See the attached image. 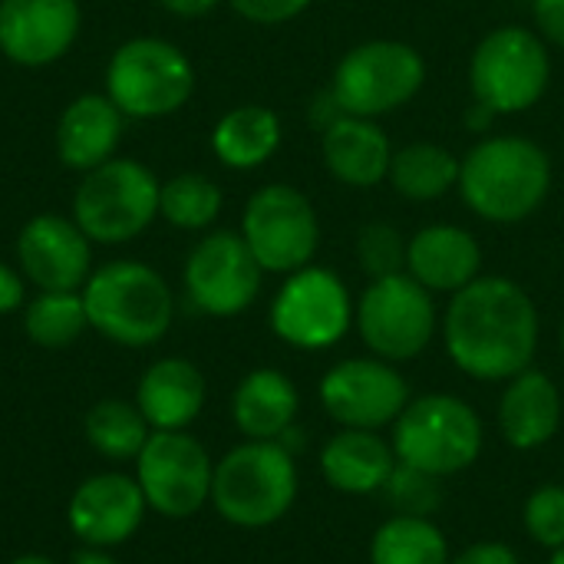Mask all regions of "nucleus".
<instances>
[{"label": "nucleus", "mask_w": 564, "mask_h": 564, "mask_svg": "<svg viewBox=\"0 0 564 564\" xmlns=\"http://www.w3.org/2000/svg\"><path fill=\"white\" fill-rule=\"evenodd\" d=\"M26 304V284L23 274L0 261V314H13Z\"/></svg>", "instance_id": "38"}, {"label": "nucleus", "mask_w": 564, "mask_h": 564, "mask_svg": "<svg viewBox=\"0 0 564 564\" xmlns=\"http://www.w3.org/2000/svg\"><path fill=\"white\" fill-rule=\"evenodd\" d=\"M482 271V248L459 225H426L406 241V274L433 294H456Z\"/></svg>", "instance_id": "20"}, {"label": "nucleus", "mask_w": 564, "mask_h": 564, "mask_svg": "<svg viewBox=\"0 0 564 564\" xmlns=\"http://www.w3.org/2000/svg\"><path fill=\"white\" fill-rule=\"evenodd\" d=\"M241 238L258 264L271 274H294L307 268L321 245V221L304 192L294 185L258 188L241 215Z\"/></svg>", "instance_id": "12"}, {"label": "nucleus", "mask_w": 564, "mask_h": 564, "mask_svg": "<svg viewBox=\"0 0 564 564\" xmlns=\"http://www.w3.org/2000/svg\"><path fill=\"white\" fill-rule=\"evenodd\" d=\"M387 178L397 188V195L410 202H433L459 185V159L446 145L410 142L393 152Z\"/></svg>", "instance_id": "27"}, {"label": "nucleus", "mask_w": 564, "mask_h": 564, "mask_svg": "<svg viewBox=\"0 0 564 564\" xmlns=\"http://www.w3.org/2000/svg\"><path fill=\"white\" fill-rule=\"evenodd\" d=\"M552 79V56L545 40L516 23H502L479 40L469 59V86L479 106L496 116L532 109Z\"/></svg>", "instance_id": "8"}, {"label": "nucleus", "mask_w": 564, "mask_h": 564, "mask_svg": "<svg viewBox=\"0 0 564 564\" xmlns=\"http://www.w3.org/2000/svg\"><path fill=\"white\" fill-rule=\"evenodd\" d=\"M89 330L79 291H40L23 304V334L43 350H63Z\"/></svg>", "instance_id": "30"}, {"label": "nucleus", "mask_w": 564, "mask_h": 564, "mask_svg": "<svg viewBox=\"0 0 564 564\" xmlns=\"http://www.w3.org/2000/svg\"><path fill=\"white\" fill-rule=\"evenodd\" d=\"M449 542L433 519L390 516L370 539V564H449Z\"/></svg>", "instance_id": "28"}, {"label": "nucleus", "mask_w": 564, "mask_h": 564, "mask_svg": "<svg viewBox=\"0 0 564 564\" xmlns=\"http://www.w3.org/2000/svg\"><path fill=\"white\" fill-rule=\"evenodd\" d=\"M397 463L430 473L436 479L466 473L486 443L479 413L453 393H426L406 403L393 423Z\"/></svg>", "instance_id": "5"}, {"label": "nucleus", "mask_w": 564, "mask_h": 564, "mask_svg": "<svg viewBox=\"0 0 564 564\" xmlns=\"http://www.w3.org/2000/svg\"><path fill=\"white\" fill-rule=\"evenodd\" d=\"M205 397V373L185 357L149 364L135 387V406L152 430H188L202 416Z\"/></svg>", "instance_id": "22"}, {"label": "nucleus", "mask_w": 564, "mask_h": 564, "mask_svg": "<svg viewBox=\"0 0 564 564\" xmlns=\"http://www.w3.org/2000/svg\"><path fill=\"white\" fill-rule=\"evenodd\" d=\"M426 83V59L403 40H367L344 53L330 93L344 116L380 119L406 106Z\"/></svg>", "instance_id": "9"}, {"label": "nucleus", "mask_w": 564, "mask_h": 564, "mask_svg": "<svg viewBox=\"0 0 564 564\" xmlns=\"http://www.w3.org/2000/svg\"><path fill=\"white\" fill-rule=\"evenodd\" d=\"M397 469L393 443L377 430H340L321 449V473L344 496H373Z\"/></svg>", "instance_id": "24"}, {"label": "nucleus", "mask_w": 564, "mask_h": 564, "mask_svg": "<svg viewBox=\"0 0 564 564\" xmlns=\"http://www.w3.org/2000/svg\"><path fill=\"white\" fill-rule=\"evenodd\" d=\"M215 463L185 430H152L135 459V482L162 519H192L212 502Z\"/></svg>", "instance_id": "11"}, {"label": "nucleus", "mask_w": 564, "mask_h": 564, "mask_svg": "<svg viewBox=\"0 0 564 564\" xmlns=\"http://www.w3.org/2000/svg\"><path fill=\"white\" fill-rule=\"evenodd\" d=\"M552 188L549 152L522 135H489L459 162L463 202L492 225L532 218Z\"/></svg>", "instance_id": "2"}, {"label": "nucleus", "mask_w": 564, "mask_h": 564, "mask_svg": "<svg viewBox=\"0 0 564 564\" xmlns=\"http://www.w3.org/2000/svg\"><path fill=\"white\" fill-rule=\"evenodd\" d=\"M562 357H564V317H562Z\"/></svg>", "instance_id": "43"}, {"label": "nucleus", "mask_w": 564, "mask_h": 564, "mask_svg": "<svg viewBox=\"0 0 564 564\" xmlns=\"http://www.w3.org/2000/svg\"><path fill=\"white\" fill-rule=\"evenodd\" d=\"M354 321L367 350L387 364L416 360L436 334V304L413 274L400 271L367 284L354 307Z\"/></svg>", "instance_id": "10"}, {"label": "nucleus", "mask_w": 564, "mask_h": 564, "mask_svg": "<svg viewBox=\"0 0 564 564\" xmlns=\"http://www.w3.org/2000/svg\"><path fill=\"white\" fill-rule=\"evenodd\" d=\"M10 564H56V562H50V558H43V555H20V558H13Z\"/></svg>", "instance_id": "41"}, {"label": "nucleus", "mask_w": 564, "mask_h": 564, "mask_svg": "<svg viewBox=\"0 0 564 564\" xmlns=\"http://www.w3.org/2000/svg\"><path fill=\"white\" fill-rule=\"evenodd\" d=\"M522 522H525V532L535 545L555 552L564 545V486L558 482H549V486H539L529 499H525V509H522Z\"/></svg>", "instance_id": "34"}, {"label": "nucleus", "mask_w": 564, "mask_h": 564, "mask_svg": "<svg viewBox=\"0 0 564 564\" xmlns=\"http://www.w3.org/2000/svg\"><path fill=\"white\" fill-rule=\"evenodd\" d=\"M354 301L347 284L327 268H301L288 274L271 301V330L297 350H327L347 337Z\"/></svg>", "instance_id": "13"}, {"label": "nucleus", "mask_w": 564, "mask_h": 564, "mask_svg": "<svg viewBox=\"0 0 564 564\" xmlns=\"http://www.w3.org/2000/svg\"><path fill=\"white\" fill-rule=\"evenodd\" d=\"M357 261L370 281L400 274L406 271V238L387 221H370L357 235Z\"/></svg>", "instance_id": "33"}, {"label": "nucleus", "mask_w": 564, "mask_h": 564, "mask_svg": "<svg viewBox=\"0 0 564 564\" xmlns=\"http://www.w3.org/2000/svg\"><path fill=\"white\" fill-rule=\"evenodd\" d=\"M539 33L552 43L564 46V0H535L532 3Z\"/></svg>", "instance_id": "37"}, {"label": "nucleus", "mask_w": 564, "mask_h": 564, "mask_svg": "<svg viewBox=\"0 0 564 564\" xmlns=\"http://www.w3.org/2000/svg\"><path fill=\"white\" fill-rule=\"evenodd\" d=\"M297 463L278 440H245L215 463L212 506L238 529H268L297 502Z\"/></svg>", "instance_id": "4"}, {"label": "nucleus", "mask_w": 564, "mask_h": 564, "mask_svg": "<svg viewBox=\"0 0 564 564\" xmlns=\"http://www.w3.org/2000/svg\"><path fill=\"white\" fill-rule=\"evenodd\" d=\"M195 93V66L162 36H132L106 63V96L129 119H165Z\"/></svg>", "instance_id": "6"}, {"label": "nucleus", "mask_w": 564, "mask_h": 564, "mask_svg": "<svg viewBox=\"0 0 564 564\" xmlns=\"http://www.w3.org/2000/svg\"><path fill=\"white\" fill-rule=\"evenodd\" d=\"M17 264L40 291H83L93 274V241L73 218L33 215L17 235Z\"/></svg>", "instance_id": "16"}, {"label": "nucleus", "mask_w": 564, "mask_h": 564, "mask_svg": "<svg viewBox=\"0 0 564 564\" xmlns=\"http://www.w3.org/2000/svg\"><path fill=\"white\" fill-rule=\"evenodd\" d=\"M327 172L350 188H373L390 175L393 145L377 119L340 116L324 129L321 139Z\"/></svg>", "instance_id": "23"}, {"label": "nucleus", "mask_w": 564, "mask_h": 564, "mask_svg": "<svg viewBox=\"0 0 564 564\" xmlns=\"http://www.w3.org/2000/svg\"><path fill=\"white\" fill-rule=\"evenodd\" d=\"M89 327L119 347L159 344L175 317L169 281L142 261H109L83 284Z\"/></svg>", "instance_id": "3"}, {"label": "nucleus", "mask_w": 564, "mask_h": 564, "mask_svg": "<svg viewBox=\"0 0 564 564\" xmlns=\"http://www.w3.org/2000/svg\"><path fill=\"white\" fill-rule=\"evenodd\" d=\"M390 506L397 516H420V519H433V512L443 506V489L440 479L430 473H420L413 466L397 463V469L390 473L387 486H383Z\"/></svg>", "instance_id": "32"}, {"label": "nucleus", "mask_w": 564, "mask_h": 564, "mask_svg": "<svg viewBox=\"0 0 564 564\" xmlns=\"http://www.w3.org/2000/svg\"><path fill=\"white\" fill-rule=\"evenodd\" d=\"M562 390L545 370L529 367L506 383L499 400V430L512 449L532 453L549 446L562 430Z\"/></svg>", "instance_id": "19"}, {"label": "nucleus", "mask_w": 564, "mask_h": 564, "mask_svg": "<svg viewBox=\"0 0 564 564\" xmlns=\"http://www.w3.org/2000/svg\"><path fill=\"white\" fill-rule=\"evenodd\" d=\"M321 406L340 430H383L410 403V383L380 357H350L321 377Z\"/></svg>", "instance_id": "14"}, {"label": "nucleus", "mask_w": 564, "mask_h": 564, "mask_svg": "<svg viewBox=\"0 0 564 564\" xmlns=\"http://www.w3.org/2000/svg\"><path fill=\"white\" fill-rule=\"evenodd\" d=\"M69 564H119L112 555H109V549H93V545H83Z\"/></svg>", "instance_id": "40"}, {"label": "nucleus", "mask_w": 564, "mask_h": 564, "mask_svg": "<svg viewBox=\"0 0 564 564\" xmlns=\"http://www.w3.org/2000/svg\"><path fill=\"white\" fill-rule=\"evenodd\" d=\"M79 0H0V53L26 69L63 59L79 36Z\"/></svg>", "instance_id": "17"}, {"label": "nucleus", "mask_w": 564, "mask_h": 564, "mask_svg": "<svg viewBox=\"0 0 564 564\" xmlns=\"http://www.w3.org/2000/svg\"><path fill=\"white\" fill-rule=\"evenodd\" d=\"M149 502L135 476L99 473L76 486L66 506L69 532L93 549H116L129 542L145 522Z\"/></svg>", "instance_id": "18"}, {"label": "nucleus", "mask_w": 564, "mask_h": 564, "mask_svg": "<svg viewBox=\"0 0 564 564\" xmlns=\"http://www.w3.org/2000/svg\"><path fill=\"white\" fill-rule=\"evenodd\" d=\"M122 109L106 93L76 96L56 119V155L73 172H93L96 165L116 159L122 139Z\"/></svg>", "instance_id": "21"}, {"label": "nucleus", "mask_w": 564, "mask_h": 564, "mask_svg": "<svg viewBox=\"0 0 564 564\" xmlns=\"http://www.w3.org/2000/svg\"><path fill=\"white\" fill-rule=\"evenodd\" d=\"M83 433H86V443L93 446V453H99L102 459H112V463L132 459L135 463L152 436V426L145 423V416L139 413L135 403L102 400L86 413Z\"/></svg>", "instance_id": "29"}, {"label": "nucleus", "mask_w": 564, "mask_h": 564, "mask_svg": "<svg viewBox=\"0 0 564 564\" xmlns=\"http://www.w3.org/2000/svg\"><path fill=\"white\" fill-rule=\"evenodd\" d=\"M301 410L294 380L274 367L251 370L241 377L231 397V420L245 440H281Z\"/></svg>", "instance_id": "25"}, {"label": "nucleus", "mask_w": 564, "mask_h": 564, "mask_svg": "<svg viewBox=\"0 0 564 564\" xmlns=\"http://www.w3.org/2000/svg\"><path fill=\"white\" fill-rule=\"evenodd\" d=\"M238 17L258 26H278L301 17L314 0H228Z\"/></svg>", "instance_id": "35"}, {"label": "nucleus", "mask_w": 564, "mask_h": 564, "mask_svg": "<svg viewBox=\"0 0 564 564\" xmlns=\"http://www.w3.org/2000/svg\"><path fill=\"white\" fill-rule=\"evenodd\" d=\"M539 307L529 291L499 274H479L453 294L443 344L456 370L482 383H509L539 354Z\"/></svg>", "instance_id": "1"}, {"label": "nucleus", "mask_w": 564, "mask_h": 564, "mask_svg": "<svg viewBox=\"0 0 564 564\" xmlns=\"http://www.w3.org/2000/svg\"><path fill=\"white\" fill-rule=\"evenodd\" d=\"M221 205H225L221 188L202 172L172 175L159 188V215L172 228H182V231H202L215 225V218L221 215Z\"/></svg>", "instance_id": "31"}, {"label": "nucleus", "mask_w": 564, "mask_h": 564, "mask_svg": "<svg viewBox=\"0 0 564 564\" xmlns=\"http://www.w3.org/2000/svg\"><path fill=\"white\" fill-rule=\"evenodd\" d=\"M281 145V119L274 109L245 102L228 109L212 129V152L235 172L261 169Z\"/></svg>", "instance_id": "26"}, {"label": "nucleus", "mask_w": 564, "mask_h": 564, "mask_svg": "<svg viewBox=\"0 0 564 564\" xmlns=\"http://www.w3.org/2000/svg\"><path fill=\"white\" fill-rule=\"evenodd\" d=\"M159 188L162 182L149 165L116 155L83 172L73 195V221L96 245H126L155 221Z\"/></svg>", "instance_id": "7"}, {"label": "nucleus", "mask_w": 564, "mask_h": 564, "mask_svg": "<svg viewBox=\"0 0 564 564\" xmlns=\"http://www.w3.org/2000/svg\"><path fill=\"white\" fill-rule=\"evenodd\" d=\"M449 564H522L506 542H473Z\"/></svg>", "instance_id": "36"}, {"label": "nucleus", "mask_w": 564, "mask_h": 564, "mask_svg": "<svg viewBox=\"0 0 564 564\" xmlns=\"http://www.w3.org/2000/svg\"><path fill=\"white\" fill-rule=\"evenodd\" d=\"M169 13L175 17H205L208 10H215L221 0H159Z\"/></svg>", "instance_id": "39"}, {"label": "nucleus", "mask_w": 564, "mask_h": 564, "mask_svg": "<svg viewBox=\"0 0 564 564\" xmlns=\"http://www.w3.org/2000/svg\"><path fill=\"white\" fill-rule=\"evenodd\" d=\"M264 268L251 254L241 231L205 235L185 261V294L208 317L245 314L261 291Z\"/></svg>", "instance_id": "15"}, {"label": "nucleus", "mask_w": 564, "mask_h": 564, "mask_svg": "<svg viewBox=\"0 0 564 564\" xmlns=\"http://www.w3.org/2000/svg\"><path fill=\"white\" fill-rule=\"evenodd\" d=\"M549 564H564V545H562V549H555V552H552Z\"/></svg>", "instance_id": "42"}]
</instances>
